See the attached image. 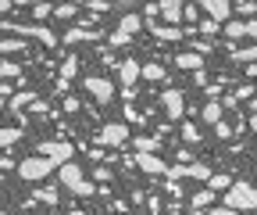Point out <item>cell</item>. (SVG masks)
I'll list each match as a JSON object with an SVG mask.
<instances>
[{
    "mask_svg": "<svg viewBox=\"0 0 257 215\" xmlns=\"http://www.w3.org/2000/svg\"><path fill=\"white\" fill-rule=\"evenodd\" d=\"M61 165H68V162H57V158L36 155V158H25V162L18 165V176L29 179V183H36V179H47V176H50L54 169H61Z\"/></svg>",
    "mask_w": 257,
    "mask_h": 215,
    "instance_id": "1",
    "label": "cell"
},
{
    "mask_svg": "<svg viewBox=\"0 0 257 215\" xmlns=\"http://www.w3.org/2000/svg\"><path fill=\"white\" fill-rule=\"evenodd\" d=\"M61 183L68 187L72 194H79V197H93L96 194V187L82 176V169L75 165V162H68V165H61Z\"/></svg>",
    "mask_w": 257,
    "mask_h": 215,
    "instance_id": "2",
    "label": "cell"
},
{
    "mask_svg": "<svg viewBox=\"0 0 257 215\" xmlns=\"http://www.w3.org/2000/svg\"><path fill=\"white\" fill-rule=\"evenodd\" d=\"M225 208H257V190L250 183H232L229 190H225Z\"/></svg>",
    "mask_w": 257,
    "mask_h": 215,
    "instance_id": "3",
    "label": "cell"
},
{
    "mask_svg": "<svg viewBox=\"0 0 257 215\" xmlns=\"http://www.w3.org/2000/svg\"><path fill=\"white\" fill-rule=\"evenodd\" d=\"M147 25V18L143 15H125L121 22H118V29H114V33H111V47H121L128 36H133V33H140V29Z\"/></svg>",
    "mask_w": 257,
    "mask_h": 215,
    "instance_id": "4",
    "label": "cell"
},
{
    "mask_svg": "<svg viewBox=\"0 0 257 215\" xmlns=\"http://www.w3.org/2000/svg\"><path fill=\"white\" fill-rule=\"evenodd\" d=\"M4 29H8V33H15V36H36V40H43L47 47H57V36L50 33V29H43V25H15V22H4Z\"/></svg>",
    "mask_w": 257,
    "mask_h": 215,
    "instance_id": "5",
    "label": "cell"
},
{
    "mask_svg": "<svg viewBox=\"0 0 257 215\" xmlns=\"http://www.w3.org/2000/svg\"><path fill=\"white\" fill-rule=\"evenodd\" d=\"M82 86H86V90H89V94L100 101V104L114 101V83H111V79H104V76H86V79H82Z\"/></svg>",
    "mask_w": 257,
    "mask_h": 215,
    "instance_id": "6",
    "label": "cell"
},
{
    "mask_svg": "<svg viewBox=\"0 0 257 215\" xmlns=\"http://www.w3.org/2000/svg\"><path fill=\"white\" fill-rule=\"evenodd\" d=\"M161 104H165V111H168L172 122H179L186 115V97L179 94V90H165V94H161Z\"/></svg>",
    "mask_w": 257,
    "mask_h": 215,
    "instance_id": "7",
    "label": "cell"
},
{
    "mask_svg": "<svg viewBox=\"0 0 257 215\" xmlns=\"http://www.w3.org/2000/svg\"><path fill=\"white\" fill-rule=\"evenodd\" d=\"M200 11H207L211 22H225V25H229V15L236 11V4H229V0H204Z\"/></svg>",
    "mask_w": 257,
    "mask_h": 215,
    "instance_id": "8",
    "label": "cell"
},
{
    "mask_svg": "<svg viewBox=\"0 0 257 215\" xmlns=\"http://www.w3.org/2000/svg\"><path fill=\"white\" fill-rule=\"evenodd\" d=\"M125 140H128V126H121V122H111L100 129V147H118Z\"/></svg>",
    "mask_w": 257,
    "mask_h": 215,
    "instance_id": "9",
    "label": "cell"
},
{
    "mask_svg": "<svg viewBox=\"0 0 257 215\" xmlns=\"http://www.w3.org/2000/svg\"><path fill=\"white\" fill-rule=\"evenodd\" d=\"M136 165H140L143 172H150V176H168V172H172V165H168L165 158H157V155H136Z\"/></svg>",
    "mask_w": 257,
    "mask_h": 215,
    "instance_id": "10",
    "label": "cell"
},
{
    "mask_svg": "<svg viewBox=\"0 0 257 215\" xmlns=\"http://www.w3.org/2000/svg\"><path fill=\"white\" fill-rule=\"evenodd\" d=\"M40 155H47V158H57V162H72V144L43 140V144H40Z\"/></svg>",
    "mask_w": 257,
    "mask_h": 215,
    "instance_id": "11",
    "label": "cell"
},
{
    "mask_svg": "<svg viewBox=\"0 0 257 215\" xmlns=\"http://www.w3.org/2000/svg\"><path fill=\"white\" fill-rule=\"evenodd\" d=\"M147 25H150V33H154L157 40H165V43H179V40L186 36V33H182L179 25H161L157 18H154V22H147Z\"/></svg>",
    "mask_w": 257,
    "mask_h": 215,
    "instance_id": "12",
    "label": "cell"
},
{
    "mask_svg": "<svg viewBox=\"0 0 257 215\" xmlns=\"http://www.w3.org/2000/svg\"><path fill=\"white\" fill-rule=\"evenodd\" d=\"M140 76H143V68H140V61H133V57H125L121 65H118V79L125 83V90L133 86V83H136Z\"/></svg>",
    "mask_w": 257,
    "mask_h": 215,
    "instance_id": "13",
    "label": "cell"
},
{
    "mask_svg": "<svg viewBox=\"0 0 257 215\" xmlns=\"http://www.w3.org/2000/svg\"><path fill=\"white\" fill-rule=\"evenodd\" d=\"M175 65H179L182 72H200V68H204V57H200L197 50H182V54L175 57Z\"/></svg>",
    "mask_w": 257,
    "mask_h": 215,
    "instance_id": "14",
    "label": "cell"
},
{
    "mask_svg": "<svg viewBox=\"0 0 257 215\" xmlns=\"http://www.w3.org/2000/svg\"><path fill=\"white\" fill-rule=\"evenodd\" d=\"M100 43V33H93V29H68L64 33V43Z\"/></svg>",
    "mask_w": 257,
    "mask_h": 215,
    "instance_id": "15",
    "label": "cell"
},
{
    "mask_svg": "<svg viewBox=\"0 0 257 215\" xmlns=\"http://www.w3.org/2000/svg\"><path fill=\"white\" fill-rule=\"evenodd\" d=\"M161 15L168 22H179V18H186V4L182 0H165V4H161Z\"/></svg>",
    "mask_w": 257,
    "mask_h": 215,
    "instance_id": "16",
    "label": "cell"
},
{
    "mask_svg": "<svg viewBox=\"0 0 257 215\" xmlns=\"http://www.w3.org/2000/svg\"><path fill=\"white\" fill-rule=\"evenodd\" d=\"M133 144H136V155H154V151L161 147V140H157V136H136Z\"/></svg>",
    "mask_w": 257,
    "mask_h": 215,
    "instance_id": "17",
    "label": "cell"
},
{
    "mask_svg": "<svg viewBox=\"0 0 257 215\" xmlns=\"http://www.w3.org/2000/svg\"><path fill=\"white\" fill-rule=\"evenodd\" d=\"M204 122H207V126H218V122H221V101H207L204 104Z\"/></svg>",
    "mask_w": 257,
    "mask_h": 215,
    "instance_id": "18",
    "label": "cell"
},
{
    "mask_svg": "<svg viewBox=\"0 0 257 215\" xmlns=\"http://www.w3.org/2000/svg\"><path fill=\"white\" fill-rule=\"evenodd\" d=\"M211 201H214V190L207 187V190H200V194H193V201H189V204H193V211H200V208H207Z\"/></svg>",
    "mask_w": 257,
    "mask_h": 215,
    "instance_id": "19",
    "label": "cell"
},
{
    "mask_svg": "<svg viewBox=\"0 0 257 215\" xmlns=\"http://www.w3.org/2000/svg\"><path fill=\"white\" fill-rule=\"evenodd\" d=\"M75 72H79V61H75V57H68V61H64V65H61V86L68 83V79H72Z\"/></svg>",
    "mask_w": 257,
    "mask_h": 215,
    "instance_id": "20",
    "label": "cell"
},
{
    "mask_svg": "<svg viewBox=\"0 0 257 215\" xmlns=\"http://www.w3.org/2000/svg\"><path fill=\"white\" fill-rule=\"evenodd\" d=\"M207 183H211V190H229V187H232V176H225V172H218V176H211Z\"/></svg>",
    "mask_w": 257,
    "mask_h": 215,
    "instance_id": "21",
    "label": "cell"
},
{
    "mask_svg": "<svg viewBox=\"0 0 257 215\" xmlns=\"http://www.w3.org/2000/svg\"><path fill=\"white\" fill-rule=\"evenodd\" d=\"M225 36H229V40L246 36V22H229V25H225Z\"/></svg>",
    "mask_w": 257,
    "mask_h": 215,
    "instance_id": "22",
    "label": "cell"
},
{
    "mask_svg": "<svg viewBox=\"0 0 257 215\" xmlns=\"http://www.w3.org/2000/svg\"><path fill=\"white\" fill-rule=\"evenodd\" d=\"M236 61H246V65H253V61H257V47H243V50H236Z\"/></svg>",
    "mask_w": 257,
    "mask_h": 215,
    "instance_id": "23",
    "label": "cell"
},
{
    "mask_svg": "<svg viewBox=\"0 0 257 215\" xmlns=\"http://www.w3.org/2000/svg\"><path fill=\"white\" fill-rule=\"evenodd\" d=\"M75 11H79V4H57V8H54V15H57V18H72Z\"/></svg>",
    "mask_w": 257,
    "mask_h": 215,
    "instance_id": "24",
    "label": "cell"
},
{
    "mask_svg": "<svg viewBox=\"0 0 257 215\" xmlns=\"http://www.w3.org/2000/svg\"><path fill=\"white\" fill-rule=\"evenodd\" d=\"M18 136H22V129H4V133H0V144H4V147H11Z\"/></svg>",
    "mask_w": 257,
    "mask_h": 215,
    "instance_id": "25",
    "label": "cell"
},
{
    "mask_svg": "<svg viewBox=\"0 0 257 215\" xmlns=\"http://www.w3.org/2000/svg\"><path fill=\"white\" fill-rule=\"evenodd\" d=\"M161 76H165V68H161V65H147V68H143V79H154V83H157Z\"/></svg>",
    "mask_w": 257,
    "mask_h": 215,
    "instance_id": "26",
    "label": "cell"
},
{
    "mask_svg": "<svg viewBox=\"0 0 257 215\" xmlns=\"http://www.w3.org/2000/svg\"><path fill=\"white\" fill-rule=\"evenodd\" d=\"M182 136H186L189 144H197V140H200V129H197V126H189V122H186V129H182Z\"/></svg>",
    "mask_w": 257,
    "mask_h": 215,
    "instance_id": "27",
    "label": "cell"
},
{
    "mask_svg": "<svg viewBox=\"0 0 257 215\" xmlns=\"http://www.w3.org/2000/svg\"><path fill=\"white\" fill-rule=\"evenodd\" d=\"M32 11H36V18H43V15H54V8H50V4H36Z\"/></svg>",
    "mask_w": 257,
    "mask_h": 215,
    "instance_id": "28",
    "label": "cell"
},
{
    "mask_svg": "<svg viewBox=\"0 0 257 215\" xmlns=\"http://www.w3.org/2000/svg\"><path fill=\"white\" fill-rule=\"evenodd\" d=\"M236 11H239V15H253V11H257V4H236Z\"/></svg>",
    "mask_w": 257,
    "mask_h": 215,
    "instance_id": "29",
    "label": "cell"
},
{
    "mask_svg": "<svg viewBox=\"0 0 257 215\" xmlns=\"http://www.w3.org/2000/svg\"><path fill=\"white\" fill-rule=\"evenodd\" d=\"M29 101H32V94H18V97H15V108H22V104H29Z\"/></svg>",
    "mask_w": 257,
    "mask_h": 215,
    "instance_id": "30",
    "label": "cell"
},
{
    "mask_svg": "<svg viewBox=\"0 0 257 215\" xmlns=\"http://www.w3.org/2000/svg\"><path fill=\"white\" fill-rule=\"evenodd\" d=\"M207 215H236V208H214V211H207Z\"/></svg>",
    "mask_w": 257,
    "mask_h": 215,
    "instance_id": "31",
    "label": "cell"
},
{
    "mask_svg": "<svg viewBox=\"0 0 257 215\" xmlns=\"http://www.w3.org/2000/svg\"><path fill=\"white\" fill-rule=\"evenodd\" d=\"M246 36H257V22H246Z\"/></svg>",
    "mask_w": 257,
    "mask_h": 215,
    "instance_id": "32",
    "label": "cell"
},
{
    "mask_svg": "<svg viewBox=\"0 0 257 215\" xmlns=\"http://www.w3.org/2000/svg\"><path fill=\"white\" fill-rule=\"evenodd\" d=\"M246 76H253V79H257V65H246Z\"/></svg>",
    "mask_w": 257,
    "mask_h": 215,
    "instance_id": "33",
    "label": "cell"
},
{
    "mask_svg": "<svg viewBox=\"0 0 257 215\" xmlns=\"http://www.w3.org/2000/svg\"><path fill=\"white\" fill-rule=\"evenodd\" d=\"M250 129H253V133H257V115H253V118H250Z\"/></svg>",
    "mask_w": 257,
    "mask_h": 215,
    "instance_id": "34",
    "label": "cell"
}]
</instances>
